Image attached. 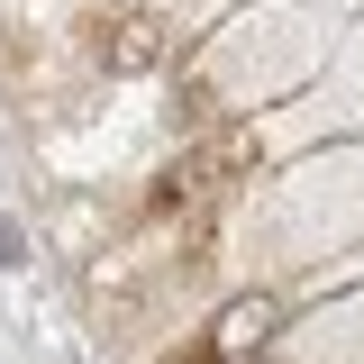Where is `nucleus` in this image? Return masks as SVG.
I'll list each match as a JSON object with an SVG mask.
<instances>
[{"instance_id": "obj_1", "label": "nucleus", "mask_w": 364, "mask_h": 364, "mask_svg": "<svg viewBox=\"0 0 364 364\" xmlns=\"http://www.w3.org/2000/svg\"><path fill=\"white\" fill-rule=\"evenodd\" d=\"M273 318H282V301H228L210 346H219V355H246V346H264V337H273Z\"/></svg>"}]
</instances>
